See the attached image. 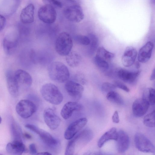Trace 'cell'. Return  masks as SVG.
Listing matches in <instances>:
<instances>
[{"label":"cell","instance_id":"cell-27","mask_svg":"<svg viewBox=\"0 0 155 155\" xmlns=\"http://www.w3.org/2000/svg\"><path fill=\"white\" fill-rule=\"evenodd\" d=\"M115 55L114 53L107 51L104 47H101L97 49L96 55L107 61L113 59Z\"/></svg>","mask_w":155,"mask_h":155},{"label":"cell","instance_id":"cell-20","mask_svg":"<svg viewBox=\"0 0 155 155\" xmlns=\"http://www.w3.org/2000/svg\"><path fill=\"white\" fill-rule=\"evenodd\" d=\"M35 7L32 4H30L22 10L20 16L21 21L25 24H28L34 21Z\"/></svg>","mask_w":155,"mask_h":155},{"label":"cell","instance_id":"cell-21","mask_svg":"<svg viewBox=\"0 0 155 155\" xmlns=\"http://www.w3.org/2000/svg\"><path fill=\"white\" fill-rule=\"evenodd\" d=\"M6 150L10 154L21 155L25 151V147L22 141L13 140L7 144Z\"/></svg>","mask_w":155,"mask_h":155},{"label":"cell","instance_id":"cell-39","mask_svg":"<svg viewBox=\"0 0 155 155\" xmlns=\"http://www.w3.org/2000/svg\"><path fill=\"white\" fill-rule=\"evenodd\" d=\"M29 150L30 153L32 154H37V152L35 145L34 143H31L29 146Z\"/></svg>","mask_w":155,"mask_h":155},{"label":"cell","instance_id":"cell-32","mask_svg":"<svg viewBox=\"0 0 155 155\" xmlns=\"http://www.w3.org/2000/svg\"><path fill=\"white\" fill-rule=\"evenodd\" d=\"M143 124L146 126L154 127L155 126V110L146 115L143 118Z\"/></svg>","mask_w":155,"mask_h":155},{"label":"cell","instance_id":"cell-7","mask_svg":"<svg viewBox=\"0 0 155 155\" xmlns=\"http://www.w3.org/2000/svg\"><path fill=\"white\" fill-rule=\"evenodd\" d=\"M87 119L85 117L80 118L72 123L68 127L64 133V137L66 140L72 139L85 125Z\"/></svg>","mask_w":155,"mask_h":155},{"label":"cell","instance_id":"cell-2","mask_svg":"<svg viewBox=\"0 0 155 155\" xmlns=\"http://www.w3.org/2000/svg\"><path fill=\"white\" fill-rule=\"evenodd\" d=\"M43 98L47 101L54 105H58L63 100L62 94L54 84L47 83L43 85L40 90Z\"/></svg>","mask_w":155,"mask_h":155},{"label":"cell","instance_id":"cell-30","mask_svg":"<svg viewBox=\"0 0 155 155\" xmlns=\"http://www.w3.org/2000/svg\"><path fill=\"white\" fill-rule=\"evenodd\" d=\"M155 90L150 87L146 89L143 94V98L148 101L150 105L155 104Z\"/></svg>","mask_w":155,"mask_h":155},{"label":"cell","instance_id":"cell-8","mask_svg":"<svg viewBox=\"0 0 155 155\" xmlns=\"http://www.w3.org/2000/svg\"><path fill=\"white\" fill-rule=\"evenodd\" d=\"M64 15L69 21L75 23L81 21L84 16L82 8L78 5H73L67 8L64 11Z\"/></svg>","mask_w":155,"mask_h":155},{"label":"cell","instance_id":"cell-45","mask_svg":"<svg viewBox=\"0 0 155 155\" xmlns=\"http://www.w3.org/2000/svg\"><path fill=\"white\" fill-rule=\"evenodd\" d=\"M37 154L41 155H51V154L49 152H41V153H37Z\"/></svg>","mask_w":155,"mask_h":155},{"label":"cell","instance_id":"cell-26","mask_svg":"<svg viewBox=\"0 0 155 155\" xmlns=\"http://www.w3.org/2000/svg\"><path fill=\"white\" fill-rule=\"evenodd\" d=\"M90 42L89 45L88 53L90 55H92L97 50L98 45V40L97 36L94 34L91 33L89 34Z\"/></svg>","mask_w":155,"mask_h":155},{"label":"cell","instance_id":"cell-11","mask_svg":"<svg viewBox=\"0 0 155 155\" xmlns=\"http://www.w3.org/2000/svg\"><path fill=\"white\" fill-rule=\"evenodd\" d=\"M43 116L45 122L50 129L55 130L59 126L61 120L52 109L48 108L45 109Z\"/></svg>","mask_w":155,"mask_h":155},{"label":"cell","instance_id":"cell-46","mask_svg":"<svg viewBox=\"0 0 155 155\" xmlns=\"http://www.w3.org/2000/svg\"><path fill=\"white\" fill-rule=\"evenodd\" d=\"M2 122V118L0 116V124Z\"/></svg>","mask_w":155,"mask_h":155},{"label":"cell","instance_id":"cell-22","mask_svg":"<svg viewBox=\"0 0 155 155\" xmlns=\"http://www.w3.org/2000/svg\"><path fill=\"white\" fill-rule=\"evenodd\" d=\"M35 133L39 136L40 138L45 144L49 147L56 146L58 143L57 140L50 134L39 128Z\"/></svg>","mask_w":155,"mask_h":155},{"label":"cell","instance_id":"cell-10","mask_svg":"<svg viewBox=\"0 0 155 155\" xmlns=\"http://www.w3.org/2000/svg\"><path fill=\"white\" fill-rule=\"evenodd\" d=\"M14 75L19 89H27L31 85L32 77L26 71L21 69L18 70L14 73Z\"/></svg>","mask_w":155,"mask_h":155},{"label":"cell","instance_id":"cell-23","mask_svg":"<svg viewBox=\"0 0 155 155\" xmlns=\"http://www.w3.org/2000/svg\"><path fill=\"white\" fill-rule=\"evenodd\" d=\"M118 137V132L115 127H113L105 133L99 139L97 145L101 147L104 144L110 140H117Z\"/></svg>","mask_w":155,"mask_h":155},{"label":"cell","instance_id":"cell-35","mask_svg":"<svg viewBox=\"0 0 155 155\" xmlns=\"http://www.w3.org/2000/svg\"><path fill=\"white\" fill-rule=\"evenodd\" d=\"M116 87L114 84L105 82L102 84L101 90L104 92L108 93L110 91H114Z\"/></svg>","mask_w":155,"mask_h":155},{"label":"cell","instance_id":"cell-43","mask_svg":"<svg viewBox=\"0 0 155 155\" xmlns=\"http://www.w3.org/2000/svg\"><path fill=\"white\" fill-rule=\"evenodd\" d=\"M135 66L137 69H139L140 67V62L139 61H137L135 64Z\"/></svg>","mask_w":155,"mask_h":155},{"label":"cell","instance_id":"cell-42","mask_svg":"<svg viewBox=\"0 0 155 155\" xmlns=\"http://www.w3.org/2000/svg\"><path fill=\"white\" fill-rule=\"evenodd\" d=\"M155 79V68H154L150 76V80L151 81H153Z\"/></svg>","mask_w":155,"mask_h":155},{"label":"cell","instance_id":"cell-44","mask_svg":"<svg viewBox=\"0 0 155 155\" xmlns=\"http://www.w3.org/2000/svg\"><path fill=\"white\" fill-rule=\"evenodd\" d=\"M24 136L25 138L28 139H31V136L29 134L27 133H25L24 134Z\"/></svg>","mask_w":155,"mask_h":155},{"label":"cell","instance_id":"cell-16","mask_svg":"<svg viewBox=\"0 0 155 155\" xmlns=\"http://www.w3.org/2000/svg\"><path fill=\"white\" fill-rule=\"evenodd\" d=\"M6 78L9 93L13 97H17L19 94V89L15 79L14 73L11 70H7Z\"/></svg>","mask_w":155,"mask_h":155},{"label":"cell","instance_id":"cell-12","mask_svg":"<svg viewBox=\"0 0 155 155\" xmlns=\"http://www.w3.org/2000/svg\"><path fill=\"white\" fill-rule=\"evenodd\" d=\"M150 105L148 101L143 98L136 99L132 106L134 115L136 117L143 116L147 112Z\"/></svg>","mask_w":155,"mask_h":155},{"label":"cell","instance_id":"cell-18","mask_svg":"<svg viewBox=\"0 0 155 155\" xmlns=\"http://www.w3.org/2000/svg\"><path fill=\"white\" fill-rule=\"evenodd\" d=\"M153 47V43L151 41L147 42L142 47L138 53V61L142 63L147 62L151 57Z\"/></svg>","mask_w":155,"mask_h":155},{"label":"cell","instance_id":"cell-24","mask_svg":"<svg viewBox=\"0 0 155 155\" xmlns=\"http://www.w3.org/2000/svg\"><path fill=\"white\" fill-rule=\"evenodd\" d=\"M66 57V62L69 66L74 68L77 67L80 64L81 57L80 54L75 51L70 52Z\"/></svg>","mask_w":155,"mask_h":155},{"label":"cell","instance_id":"cell-1","mask_svg":"<svg viewBox=\"0 0 155 155\" xmlns=\"http://www.w3.org/2000/svg\"><path fill=\"white\" fill-rule=\"evenodd\" d=\"M48 73L53 81L60 83L66 82L70 77L69 71L63 63L58 61L54 62L49 65Z\"/></svg>","mask_w":155,"mask_h":155},{"label":"cell","instance_id":"cell-19","mask_svg":"<svg viewBox=\"0 0 155 155\" xmlns=\"http://www.w3.org/2000/svg\"><path fill=\"white\" fill-rule=\"evenodd\" d=\"M117 148L120 153H124L128 149L130 145V140L128 134L124 131L120 130L118 132Z\"/></svg>","mask_w":155,"mask_h":155},{"label":"cell","instance_id":"cell-17","mask_svg":"<svg viewBox=\"0 0 155 155\" xmlns=\"http://www.w3.org/2000/svg\"><path fill=\"white\" fill-rule=\"evenodd\" d=\"M18 39L17 37L11 35L5 37L3 40V46L4 52L8 55L14 53L17 48Z\"/></svg>","mask_w":155,"mask_h":155},{"label":"cell","instance_id":"cell-29","mask_svg":"<svg viewBox=\"0 0 155 155\" xmlns=\"http://www.w3.org/2000/svg\"><path fill=\"white\" fill-rule=\"evenodd\" d=\"M107 98L109 101L119 105L124 104V101L120 95L114 91L107 93Z\"/></svg>","mask_w":155,"mask_h":155},{"label":"cell","instance_id":"cell-34","mask_svg":"<svg viewBox=\"0 0 155 155\" xmlns=\"http://www.w3.org/2000/svg\"><path fill=\"white\" fill-rule=\"evenodd\" d=\"M76 146L74 138L72 139L68 143L66 147L65 155H73Z\"/></svg>","mask_w":155,"mask_h":155},{"label":"cell","instance_id":"cell-9","mask_svg":"<svg viewBox=\"0 0 155 155\" xmlns=\"http://www.w3.org/2000/svg\"><path fill=\"white\" fill-rule=\"evenodd\" d=\"M65 87L67 93L73 99L78 101L81 98L84 88L81 84L72 81L66 82Z\"/></svg>","mask_w":155,"mask_h":155},{"label":"cell","instance_id":"cell-41","mask_svg":"<svg viewBox=\"0 0 155 155\" xmlns=\"http://www.w3.org/2000/svg\"><path fill=\"white\" fill-rule=\"evenodd\" d=\"M112 120L113 122L114 123H119L120 120L118 113L117 110H116L114 113L112 117Z\"/></svg>","mask_w":155,"mask_h":155},{"label":"cell","instance_id":"cell-15","mask_svg":"<svg viewBox=\"0 0 155 155\" xmlns=\"http://www.w3.org/2000/svg\"><path fill=\"white\" fill-rule=\"evenodd\" d=\"M137 56V51L134 48L131 46L127 47L122 57L123 65L126 67L131 66L134 63Z\"/></svg>","mask_w":155,"mask_h":155},{"label":"cell","instance_id":"cell-13","mask_svg":"<svg viewBox=\"0 0 155 155\" xmlns=\"http://www.w3.org/2000/svg\"><path fill=\"white\" fill-rule=\"evenodd\" d=\"M82 108V105L78 102H68L62 108L61 114L63 118L67 120L70 118L75 111H80Z\"/></svg>","mask_w":155,"mask_h":155},{"label":"cell","instance_id":"cell-4","mask_svg":"<svg viewBox=\"0 0 155 155\" xmlns=\"http://www.w3.org/2000/svg\"><path fill=\"white\" fill-rule=\"evenodd\" d=\"M37 107L35 104L28 100H20L16 106V110L21 117L26 119L31 117L36 111Z\"/></svg>","mask_w":155,"mask_h":155},{"label":"cell","instance_id":"cell-28","mask_svg":"<svg viewBox=\"0 0 155 155\" xmlns=\"http://www.w3.org/2000/svg\"><path fill=\"white\" fill-rule=\"evenodd\" d=\"M11 131L13 140L22 141V132L21 129L14 120H12L11 125Z\"/></svg>","mask_w":155,"mask_h":155},{"label":"cell","instance_id":"cell-40","mask_svg":"<svg viewBox=\"0 0 155 155\" xmlns=\"http://www.w3.org/2000/svg\"><path fill=\"white\" fill-rule=\"evenodd\" d=\"M6 23V19L2 15L0 14V31L4 28Z\"/></svg>","mask_w":155,"mask_h":155},{"label":"cell","instance_id":"cell-14","mask_svg":"<svg viewBox=\"0 0 155 155\" xmlns=\"http://www.w3.org/2000/svg\"><path fill=\"white\" fill-rule=\"evenodd\" d=\"M140 73L139 71H131L124 69H120L117 70L116 76L124 82L131 84L136 80Z\"/></svg>","mask_w":155,"mask_h":155},{"label":"cell","instance_id":"cell-6","mask_svg":"<svg viewBox=\"0 0 155 155\" xmlns=\"http://www.w3.org/2000/svg\"><path fill=\"white\" fill-rule=\"evenodd\" d=\"M134 142L136 147L140 151L146 153H155V147L153 144L142 133H137L135 134Z\"/></svg>","mask_w":155,"mask_h":155},{"label":"cell","instance_id":"cell-36","mask_svg":"<svg viewBox=\"0 0 155 155\" xmlns=\"http://www.w3.org/2000/svg\"><path fill=\"white\" fill-rule=\"evenodd\" d=\"M73 79L74 81L81 84H84L86 83V80L84 75L80 72L76 74L73 76Z\"/></svg>","mask_w":155,"mask_h":155},{"label":"cell","instance_id":"cell-37","mask_svg":"<svg viewBox=\"0 0 155 155\" xmlns=\"http://www.w3.org/2000/svg\"><path fill=\"white\" fill-rule=\"evenodd\" d=\"M43 1L46 4L51 5L54 7L61 8L62 7L61 2L58 0H43Z\"/></svg>","mask_w":155,"mask_h":155},{"label":"cell","instance_id":"cell-31","mask_svg":"<svg viewBox=\"0 0 155 155\" xmlns=\"http://www.w3.org/2000/svg\"><path fill=\"white\" fill-rule=\"evenodd\" d=\"M93 61L96 66L103 71H106L109 68L107 61L96 55L93 58Z\"/></svg>","mask_w":155,"mask_h":155},{"label":"cell","instance_id":"cell-38","mask_svg":"<svg viewBox=\"0 0 155 155\" xmlns=\"http://www.w3.org/2000/svg\"><path fill=\"white\" fill-rule=\"evenodd\" d=\"M114 84L116 88H119L127 92L130 91L129 88L126 85L120 81H115L114 82Z\"/></svg>","mask_w":155,"mask_h":155},{"label":"cell","instance_id":"cell-5","mask_svg":"<svg viewBox=\"0 0 155 155\" xmlns=\"http://www.w3.org/2000/svg\"><path fill=\"white\" fill-rule=\"evenodd\" d=\"M57 15L54 7L48 4L42 6L38 11V16L40 20L47 24L54 22L56 19Z\"/></svg>","mask_w":155,"mask_h":155},{"label":"cell","instance_id":"cell-3","mask_svg":"<svg viewBox=\"0 0 155 155\" xmlns=\"http://www.w3.org/2000/svg\"><path fill=\"white\" fill-rule=\"evenodd\" d=\"M73 46L72 39L69 33L63 32L58 35L55 42V49L59 55L66 56L71 52Z\"/></svg>","mask_w":155,"mask_h":155},{"label":"cell","instance_id":"cell-25","mask_svg":"<svg viewBox=\"0 0 155 155\" xmlns=\"http://www.w3.org/2000/svg\"><path fill=\"white\" fill-rule=\"evenodd\" d=\"M93 136L92 131L90 129L85 130L81 131L75 138L78 140L84 143L89 142L93 138Z\"/></svg>","mask_w":155,"mask_h":155},{"label":"cell","instance_id":"cell-33","mask_svg":"<svg viewBox=\"0 0 155 155\" xmlns=\"http://www.w3.org/2000/svg\"><path fill=\"white\" fill-rule=\"evenodd\" d=\"M73 38L75 41L80 45L87 46L90 43V40L88 36L78 35L74 36Z\"/></svg>","mask_w":155,"mask_h":155}]
</instances>
